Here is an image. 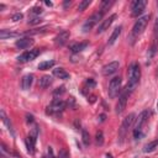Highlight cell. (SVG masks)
<instances>
[{
	"label": "cell",
	"mask_w": 158,
	"mask_h": 158,
	"mask_svg": "<svg viewBox=\"0 0 158 158\" xmlns=\"http://www.w3.org/2000/svg\"><path fill=\"white\" fill-rule=\"evenodd\" d=\"M140 78H141V69H140V66L137 63H133L131 64L128 69V83H127V87L126 90L131 93L132 90L137 87V84L140 82Z\"/></svg>",
	"instance_id": "6da1fadb"
},
{
	"label": "cell",
	"mask_w": 158,
	"mask_h": 158,
	"mask_svg": "<svg viewBox=\"0 0 158 158\" xmlns=\"http://www.w3.org/2000/svg\"><path fill=\"white\" fill-rule=\"evenodd\" d=\"M135 120H136V115H135L133 112L128 114L125 118H123V121L121 123V127L118 128V143L120 145L123 142V140H125L126 135H127L128 128L132 126V123L135 122Z\"/></svg>",
	"instance_id": "7a4b0ae2"
},
{
	"label": "cell",
	"mask_w": 158,
	"mask_h": 158,
	"mask_svg": "<svg viewBox=\"0 0 158 158\" xmlns=\"http://www.w3.org/2000/svg\"><path fill=\"white\" fill-rule=\"evenodd\" d=\"M150 18H151L150 15H145V16L140 18L136 22H135L133 29H132V35L133 36H138V35H141V33L145 31L146 26H147L148 21H150Z\"/></svg>",
	"instance_id": "3957f363"
},
{
	"label": "cell",
	"mask_w": 158,
	"mask_h": 158,
	"mask_svg": "<svg viewBox=\"0 0 158 158\" xmlns=\"http://www.w3.org/2000/svg\"><path fill=\"white\" fill-rule=\"evenodd\" d=\"M103 16H104V14L100 13V11H97L95 14H93V15L85 21V24L83 25V31H84V32H89L95 25L99 24V21L103 19Z\"/></svg>",
	"instance_id": "277c9868"
},
{
	"label": "cell",
	"mask_w": 158,
	"mask_h": 158,
	"mask_svg": "<svg viewBox=\"0 0 158 158\" xmlns=\"http://www.w3.org/2000/svg\"><path fill=\"white\" fill-rule=\"evenodd\" d=\"M120 92H121V78L115 77L111 79L109 84V97L111 99H114L117 97Z\"/></svg>",
	"instance_id": "5b68a950"
},
{
	"label": "cell",
	"mask_w": 158,
	"mask_h": 158,
	"mask_svg": "<svg viewBox=\"0 0 158 158\" xmlns=\"http://www.w3.org/2000/svg\"><path fill=\"white\" fill-rule=\"evenodd\" d=\"M67 106V103L63 101L62 99H54L52 101L48 108H47V114H54V112H61L66 109Z\"/></svg>",
	"instance_id": "8992f818"
},
{
	"label": "cell",
	"mask_w": 158,
	"mask_h": 158,
	"mask_svg": "<svg viewBox=\"0 0 158 158\" xmlns=\"http://www.w3.org/2000/svg\"><path fill=\"white\" fill-rule=\"evenodd\" d=\"M118 67H120V64H118L117 61H114V62H110V63L105 64L103 68H101V73H103V75L105 77H109L111 74H114V73L117 72Z\"/></svg>",
	"instance_id": "52a82bcc"
},
{
	"label": "cell",
	"mask_w": 158,
	"mask_h": 158,
	"mask_svg": "<svg viewBox=\"0 0 158 158\" xmlns=\"http://www.w3.org/2000/svg\"><path fill=\"white\" fill-rule=\"evenodd\" d=\"M148 116H150V111L148 110H145V111L141 112V114L138 115V117L136 118V125H135L133 131H141L142 127H143V125L147 122Z\"/></svg>",
	"instance_id": "ba28073f"
},
{
	"label": "cell",
	"mask_w": 158,
	"mask_h": 158,
	"mask_svg": "<svg viewBox=\"0 0 158 158\" xmlns=\"http://www.w3.org/2000/svg\"><path fill=\"white\" fill-rule=\"evenodd\" d=\"M38 54H40V49H30V51H26V52L20 54L18 57V61L19 62H30V61L35 59Z\"/></svg>",
	"instance_id": "9c48e42d"
},
{
	"label": "cell",
	"mask_w": 158,
	"mask_h": 158,
	"mask_svg": "<svg viewBox=\"0 0 158 158\" xmlns=\"http://www.w3.org/2000/svg\"><path fill=\"white\" fill-rule=\"evenodd\" d=\"M128 95H130V92L125 90V92L121 94V97L118 98V101H117V104H116V114H121V112L126 109Z\"/></svg>",
	"instance_id": "30bf717a"
},
{
	"label": "cell",
	"mask_w": 158,
	"mask_h": 158,
	"mask_svg": "<svg viewBox=\"0 0 158 158\" xmlns=\"http://www.w3.org/2000/svg\"><path fill=\"white\" fill-rule=\"evenodd\" d=\"M146 4H147V3H146V0H136V1H133V4H132V11H131L132 16H138L145 10Z\"/></svg>",
	"instance_id": "8fae6325"
},
{
	"label": "cell",
	"mask_w": 158,
	"mask_h": 158,
	"mask_svg": "<svg viewBox=\"0 0 158 158\" xmlns=\"http://www.w3.org/2000/svg\"><path fill=\"white\" fill-rule=\"evenodd\" d=\"M69 36L71 33L69 31H61L57 36L54 38V43L57 44V46H63V44L69 40Z\"/></svg>",
	"instance_id": "7c38bea8"
},
{
	"label": "cell",
	"mask_w": 158,
	"mask_h": 158,
	"mask_svg": "<svg viewBox=\"0 0 158 158\" xmlns=\"http://www.w3.org/2000/svg\"><path fill=\"white\" fill-rule=\"evenodd\" d=\"M117 18L116 16V14H112L110 18H108V19H105V20H103L101 21V24L99 25V29H98V33H101V32H104V31H106L109 29V26L114 22V20Z\"/></svg>",
	"instance_id": "4fadbf2b"
},
{
	"label": "cell",
	"mask_w": 158,
	"mask_h": 158,
	"mask_svg": "<svg viewBox=\"0 0 158 158\" xmlns=\"http://www.w3.org/2000/svg\"><path fill=\"white\" fill-rule=\"evenodd\" d=\"M33 43H35V41H33L32 38H30V37H24V38L18 40L15 44H16V47L20 48V49H26V48L31 47Z\"/></svg>",
	"instance_id": "5bb4252c"
},
{
	"label": "cell",
	"mask_w": 158,
	"mask_h": 158,
	"mask_svg": "<svg viewBox=\"0 0 158 158\" xmlns=\"http://www.w3.org/2000/svg\"><path fill=\"white\" fill-rule=\"evenodd\" d=\"M32 82H33V75L32 74H26L21 80V88L24 90H29L32 85Z\"/></svg>",
	"instance_id": "9a60e30c"
},
{
	"label": "cell",
	"mask_w": 158,
	"mask_h": 158,
	"mask_svg": "<svg viewBox=\"0 0 158 158\" xmlns=\"http://www.w3.org/2000/svg\"><path fill=\"white\" fill-rule=\"evenodd\" d=\"M51 84H52V77H51V75H43L41 79H40V82H38V85L41 87L42 89L48 88Z\"/></svg>",
	"instance_id": "2e32d148"
},
{
	"label": "cell",
	"mask_w": 158,
	"mask_h": 158,
	"mask_svg": "<svg viewBox=\"0 0 158 158\" xmlns=\"http://www.w3.org/2000/svg\"><path fill=\"white\" fill-rule=\"evenodd\" d=\"M53 75H56L59 79H69V73L63 68H56L53 69Z\"/></svg>",
	"instance_id": "e0dca14e"
},
{
	"label": "cell",
	"mask_w": 158,
	"mask_h": 158,
	"mask_svg": "<svg viewBox=\"0 0 158 158\" xmlns=\"http://www.w3.org/2000/svg\"><path fill=\"white\" fill-rule=\"evenodd\" d=\"M121 31H122V26H117L116 29L114 30V32L111 33V36H110V38H109V44H114L115 42H116V40L118 38V36L121 35Z\"/></svg>",
	"instance_id": "ac0fdd59"
},
{
	"label": "cell",
	"mask_w": 158,
	"mask_h": 158,
	"mask_svg": "<svg viewBox=\"0 0 158 158\" xmlns=\"http://www.w3.org/2000/svg\"><path fill=\"white\" fill-rule=\"evenodd\" d=\"M88 46L87 42H80V43H74L71 46V51L73 53H78V52H82L83 49H85Z\"/></svg>",
	"instance_id": "d6986e66"
},
{
	"label": "cell",
	"mask_w": 158,
	"mask_h": 158,
	"mask_svg": "<svg viewBox=\"0 0 158 158\" xmlns=\"http://www.w3.org/2000/svg\"><path fill=\"white\" fill-rule=\"evenodd\" d=\"M35 145H36V142L33 141L30 136L26 138V147H27V152H29L30 154H35Z\"/></svg>",
	"instance_id": "ffe728a7"
},
{
	"label": "cell",
	"mask_w": 158,
	"mask_h": 158,
	"mask_svg": "<svg viewBox=\"0 0 158 158\" xmlns=\"http://www.w3.org/2000/svg\"><path fill=\"white\" fill-rule=\"evenodd\" d=\"M0 116H1V120H3V122L6 125V127H8V130L11 132V135H14V130H13V125H11V122L9 121V118L6 117V115H5V111L4 110H1L0 111Z\"/></svg>",
	"instance_id": "44dd1931"
},
{
	"label": "cell",
	"mask_w": 158,
	"mask_h": 158,
	"mask_svg": "<svg viewBox=\"0 0 158 158\" xmlns=\"http://www.w3.org/2000/svg\"><path fill=\"white\" fill-rule=\"evenodd\" d=\"M19 33L18 32H11V31H6V30H1L0 31V38L1 40H6L10 37H18Z\"/></svg>",
	"instance_id": "7402d4cb"
},
{
	"label": "cell",
	"mask_w": 158,
	"mask_h": 158,
	"mask_svg": "<svg viewBox=\"0 0 158 158\" xmlns=\"http://www.w3.org/2000/svg\"><path fill=\"white\" fill-rule=\"evenodd\" d=\"M158 146V138H156L154 141H152V142L147 143L145 146V148H143V152L145 153H148V152H152V151H154V148Z\"/></svg>",
	"instance_id": "603a6c76"
},
{
	"label": "cell",
	"mask_w": 158,
	"mask_h": 158,
	"mask_svg": "<svg viewBox=\"0 0 158 158\" xmlns=\"http://www.w3.org/2000/svg\"><path fill=\"white\" fill-rule=\"evenodd\" d=\"M114 4V1L112 0H104L103 3H101V6H100V13H103V14H105L106 11H108L110 8H111V5Z\"/></svg>",
	"instance_id": "cb8c5ba5"
},
{
	"label": "cell",
	"mask_w": 158,
	"mask_h": 158,
	"mask_svg": "<svg viewBox=\"0 0 158 158\" xmlns=\"http://www.w3.org/2000/svg\"><path fill=\"white\" fill-rule=\"evenodd\" d=\"M54 66V61H46V62H41L38 64V69L40 71H46V69H49L52 68Z\"/></svg>",
	"instance_id": "d4e9b609"
},
{
	"label": "cell",
	"mask_w": 158,
	"mask_h": 158,
	"mask_svg": "<svg viewBox=\"0 0 158 158\" xmlns=\"http://www.w3.org/2000/svg\"><path fill=\"white\" fill-rule=\"evenodd\" d=\"M157 49H158V38H154V41L150 48V57H153L154 53L157 52Z\"/></svg>",
	"instance_id": "484cf974"
},
{
	"label": "cell",
	"mask_w": 158,
	"mask_h": 158,
	"mask_svg": "<svg viewBox=\"0 0 158 158\" xmlns=\"http://www.w3.org/2000/svg\"><path fill=\"white\" fill-rule=\"evenodd\" d=\"M82 140H83V143L85 145V146H89V143H90V136H89V133H88V131L87 130H83L82 131Z\"/></svg>",
	"instance_id": "4316f807"
},
{
	"label": "cell",
	"mask_w": 158,
	"mask_h": 158,
	"mask_svg": "<svg viewBox=\"0 0 158 158\" xmlns=\"http://www.w3.org/2000/svg\"><path fill=\"white\" fill-rule=\"evenodd\" d=\"M95 141H97V145L98 146H101L104 143V135H103V131H98L97 135H95Z\"/></svg>",
	"instance_id": "83f0119b"
},
{
	"label": "cell",
	"mask_w": 158,
	"mask_h": 158,
	"mask_svg": "<svg viewBox=\"0 0 158 158\" xmlns=\"http://www.w3.org/2000/svg\"><path fill=\"white\" fill-rule=\"evenodd\" d=\"M90 5V0H83V1L79 3L78 5V10L79 11H83V10H85L88 6Z\"/></svg>",
	"instance_id": "f1b7e54d"
},
{
	"label": "cell",
	"mask_w": 158,
	"mask_h": 158,
	"mask_svg": "<svg viewBox=\"0 0 158 158\" xmlns=\"http://www.w3.org/2000/svg\"><path fill=\"white\" fill-rule=\"evenodd\" d=\"M29 136L36 142V138H37V136H38V127H37V126H35V127L31 130V132H30Z\"/></svg>",
	"instance_id": "f546056e"
},
{
	"label": "cell",
	"mask_w": 158,
	"mask_h": 158,
	"mask_svg": "<svg viewBox=\"0 0 158 158\" xmlns=\"http://www.w3.org/2000/svg\"><path fill=\"white\" fill-rule=\"evenodd\" d=\"M42 8L41 6H35V8H32L31 11H30V14L31 15H40V14H42Z\"/></svg>",
	"instance_id": "4dcf8cb0"
},
{
	"label": "cell",
	"mask_w": 158,
	"mask_h": 158,
	"mask_svg": "<svg viewBox=\"0 0 158 158\" xmlns=\"http://www.w3.org/2000/svg\"><path fill=\"white\" fill-rule=\"evenodd\" d=\"M64 92H66V88H64L63 85H62V87H59V88H57V89H54L53 95H54V97H58V95L64 94Z\"/></svg>",
	"instance_id": "1f68e13d"
},
{
	"label": "cell",
	"mask_w": 158,
	"mask_h": 158,
	"mask_svg": "<svg viewBox=\"0 0 158 158\" xmlns=\"http://www.w3.org/2000/svg\"><path fill=\"white\" fill-rule=\"evenodd\" d=\"M47 29L46 27H42V29H36V30H33V31H29V32H26V35H38V33H42V32H44Z\"/></svg>",
	"instance_id": "d6a6232c"
},
{
	"label": "cell",
	"mask_w": 158,
	"mask_h": 158,
	"mask_svg": "<svg viewBox=\"0 0 158 158\" xmlns=\"http://www.w3.org/2000/svg\"><path fill=\"white\" fill-rule=\"evenodd\" d=\"M41 21H42V19L40 18V16H35V18H32V19L29 20V24H30V25H37V24H40Z\"/></svg>",
	"instance_id": "836d02e7"
},
{
	"label": "cell",
	"mask_w": 158,
	"mask_h": 158,
	"mask_svg": "<svg viewBox=\"0 0 158 158\" xmlns=\"http://www.w3.org/2000/svg\"><path fill=\"white\" fill-rule=\"evenodd\" d=\"M24 19V15H22L21 13H18V14H14L13 16H11V20H14V21H20Z\"/></svg>",
	"instance_id": "e575fe53"
},
{
	"label": "cell",
	"mask_w": 158,
	"mask_h": 158,
	"mask_svg": "<svg viewBox=\"0 0 158 158\" xmlns=\"http://www.w3.org/2000/svg\"><path fill=\"white\" fill-rule=\"evenodd\" d=\"M74 104H75V100H74V98H69V100L67 101V105H68L69 108H74Z\"/></svg>",
	"instance_id": "d590c367"
},
{
	"label": "cell",
	"mask_w": 158,
	"mask_h": 158,
	"mask_svg": "<svg viewBox=\"0 0 158 158\" xmlns=\"http://www.w3.org/2000/svg\"><path fill=\"white\" fill-rule=\"evenodd\" d=\"M133 136H135V138H136V140H138V138H141L143 136V133L141 131H133Z\"/></svg>",
	"instance_id": "8d00e7d4"
},
{
	"label": "cell",
	"mask_w": 158,
	"mask_h": 158,
	"mask_svg": "<svg viewBox=\"0 0 158 158\" xmlns=\"http://www.w3.org/2000/svg\"><path fill=\"white\" fill-rule=\"evenodd\" d=\"M87 85L89 88H94L95 87V82L93 80V79H88V80H87Z\"/></svg>",
	"instance_id": "74e56055"
},
{
	"label": "cell",
	"mask_w": 158,
	"mask_h": 158,
	"mask_svg": "<svg viewBox=\"0 0 158 158\" xmlns=\"http://www.w3.org/2000/svg\"><path fill=\"white\" fill-rule=\"evenodd\" d=\"M26 118H27V122H29V123L33 122V116L32 115H26Z\"/></svg>",
	"instance_id": "f35d334b"
},
{
	"label": "cell",
	"mask_w": 158,
	"mask_h": 158,
	"mask_svg": "<svg viewBox=\"0 0 158 158\" xmlns=\"http://www.w3.org/2000/svg\"><path fill=\"white\" fill-rule=\"evenodd\" d=\"M154 32H156V35L158 36V16H157V20H156V25H154Z\"/></svg>",
	"instance_id": "ab89813d"
},
{
	"label": "cell",
	"mask_w": 158,
	"mask_h": 158,
	"mask_svg": "<svg viewBox=\"0 0 158 158\" xmlns=\"http://www.w3.org/2000/svg\"><path fill=\"white\" fill-rule=\"evenodd\" d=\"M69 5H71V1H64V8L69 6Z\"/></svg>",
	"instance_id": "60d3db41"
},
{
	"label": "cell",
	"mask_w": 158,
	"mask_h": 158,
	"mask_svg": "<svg viewBox=\"0 0 158 158\" xmlns=\"http://www.w3.org/2000/svg\"><path fill=\"white\" fill-rule=\"evenodd\" d=\"M105 120V115H100V121H104Z\"/></svg>",
	"instance_id": "b9f144b4"
},
{
	"label": "cell",
	"mask_w": 158,
	"mask_h": 158,
	"mask_svg": "<svg viewBox=\"0 0 158 158\" xmlns=\"http://www.w3.org/2000/svg\"><path fill=\"white\" fill-rule=\"evenodd\" d=\"M44 4H46L47 6H52V3H51V1H46V3H44Z\"/></svg>",
	"instance_id": "7bdbcfd3"
},
{
	"label": "cell",
	"mask_w": 158,
	"mask_h": 158,
	"mask_svg": "<svg viewBox=\"0 0 158 158\" xmlns=\"http://www.w3.org/2000/svg\"><path fill=\"white\" fill-rule=\"evenodd\" d=\"M13 156H14L15 158H21V157H20V156L18 154V153H13Z\"/></svg>",
	"instance_id": "ee69618b"
},
{
	"label": "cell",
	"mask_w": 158,
	"mask_h": 158,
	"mask_svg": "<svg viewBox=\"0 0 158 158\" xmlns=\"http://www.w3.org/2000/svg\"><path fill=\"white\" fill-rule=\"evenodd\" d=\"M4 8H5V5L4 4H0V10H3Z\"/></svg>",
	"instance_id": "f6af8a7d"
},
{
	"label": "cell",
	"mask_w": 158,
	"mask_h": 158,
	"mask_svg": "<svg viewBox=\"0 0 158 158\" xmlns=\"http://www.w3.org/2000/svg\"><path fill=\"white\" fill-rule=\"evenodd\" d=\"M106 158H112V156H111V154H109V153H108V154H106Z\"/></svg>",
	"instance_id": "bcb514c9"
},
{
	"label": "cell",
	"mask_w": 158,
	"mask_h": 158,
	"mask_svg": "<svg viewBox=\"0 0 158 158\" xmlns=\"http://www.w3.org/2000/svg\"><path fill=\"white\" fill-rule=\"evenodd\" d=\"M42 158H48V157H47V156H43V157H42Z\"/></svg>",
	"instance_id": "7dc6e473"
},
{
	"label": "cell",
	"mask_w": 158,
	"mask_h": 158,
	"mask_svg": "<svg viewBox=\"0 0 158 158\" xmlns=\"http://www.w3.org/2000/svg\"><path fill=\"white\" fill-rule=\"evenodd\" d=\"M157 74H158V72H157Z\"/></svg>",
	"instance_id": "c3c4849f"
},
{
	"label": "cell",
	"mask_w": 158,
	"mask_h": 158,
	"mask_svg": "<svg viewBox=\"0 0 158 158\" xmlns=\"http://www.w3.org/2000/svg\"><path fill=\"white\" fill-rule=\"evenodd\" d=\"M68 158H69V157H68Z\"/></svg>",
	"instance_id": "681fc988"
}]
</instances>
